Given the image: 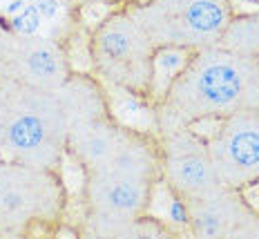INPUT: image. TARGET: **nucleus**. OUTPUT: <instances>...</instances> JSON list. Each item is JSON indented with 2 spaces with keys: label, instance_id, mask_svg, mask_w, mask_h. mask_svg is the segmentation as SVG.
I'll list each match as a JSON object with an SVG mask.
<instances>
[{
  "label": "nucleus",
  "instance_id": "obj_7",
  "mask_svg": "<svg viewBox=\"0 0 259 239\" xmlns=\"http://www.w3.org/2000/svg\"><path fill=\"white\" fill-rule=\"evenodd\" d=\"M69 41L18 31L0 20V76L31 88H61L72 76Z\"/></svg>",
  "mask_w": 259,
  "mask_h": 239
},
{
  "label": "nucleus",
  "instance_id": "obj_4",
  "mask_svg": "<svg viewBox=\"0 0 259 239\" xmlns=\"http://www.w3.org/2000/svg\"><path fill=\"white\" fill-rule=\"evenodd\" d=\"M90 72L145 107L154 103L156 54L159 45L134 14L132 0H118L90 29L88 41Z\"/></svg>",
  "mask_w": 259,
  "mask_h": 239
},
{
  "label": "nucleus",
  "instance_id": "obj_12",
  "mask_svg": "<svg viewBox=\"0 0 259 239\" xmlns=\"http://www.w3.org/2000/svg\"><path fill=\"white\" fill-rule=\"evenodd\" d=\"M58 3H63L65 7L69 9V12L78 14L80 9L90 7V5H94V3H110V0H58Z\"/></svg>",
  "mask_w": 259,
  "mask_h": 239
},
{
  "label": "nucleus",
  "instance_id": "obj_9",
  "mask_svg": "<svg viewBox=\"0 0 259 239\" xmlns=\"http://www.w3.org/2000/svg\"><path fill=\"white\" fill-rule=\"evenodd\" d=\"M208 148L219 181L235 190L259 183V105L244 107L217 121Z\"/></svg>",
  "mask_w": 259,
  "mask_h": 239
},
{
  "label": "nucleus",
  "instance_id": "obj_13",
  "mask_svg": "<svg viewBox=\"0 0 259 239\" xmlns=\"http://www.w3.org/2000/svg\"><path fill=\"white\" fill-rule=\"evenodd\" d=\"M7 94H9V81H5L3 76H0V121H3L5 105H7Z\"/></svg>",
  "mask_w": 259,
  "mask_h": 239
},
{
  "label": "nucleus",
  "instance_id": "obj_5",
  "mask_svg": "<svg viewBox=\"0 0 259 239\" xmlns=\"http://www.w3.org/2000/svg\"><path fill=\"white\" fill-rule=\"evenodd\" d=\"M69 213L63 170L0 156V237L56 235Z\"/></svg>",
  "mask_w": 259,
  "mask_h": 239
},
{
  "label": "nucleus",
  "instance_id": "obj_10",
  "mask_svg": "<svg viewBox=\"0 0 259 239\" xmlns=\"http://www.w3.org/2000/svg\"><path fill=\"white\" fill-rule=\"evenodd\" d=\"M183 226L192 237H259V208L244 190L221 186L206 197L179 204Z\"/></svg>",
  "mask_w": 259,
  "mask_h": 239
},
{
  "label": "nucleus",
  "instance_id": "obj_1",
  "mask_svg": "<svg viewBox=\"0 0 259 239\" xmlns=\"http://www.w3.org/2000/svg\"><path fill=\"white\" fill-rule=\"evenodd\" d=\"M80 228L90 237H161L177 235L150 215L163 186V152L154 130L123 123L116 143L101 164L80 172Z\"/></svg>",
  "mask_w": 259,
  "mask_h": 239
},
{
  "label": "nucleus",
  "instance_id": "obj_15",
  "mask_svg": "<svg viewBox=\"0 0 259 239\" xmlns=\"http://www.w3.org/2000/svg\"><path fill=\"white\" fill-rule=\"evenodd\" d=\"M246 3H252V5H259V0H246Z\"/></svg>",
  "mask_w": 259,
  "mask_h": 239
},
{
  "label": "nucleus",
  "instance_id": "obj_8",
  "mask_svg": "<svg viewBox=\"0 0 259 239\" xmlns=\"http://www.w3.org/2000/svg\"><path fill=\"white\" fill-rule=\"evenodd\" d=\"M163 152V186L177 204L206 197L224 183L210 156L208 139L194 128L181 126L159 132Z\"/></svg>",
  "mask_w": 259,
  "mask_h": 239
},
{
  "label": "nucleus",
  "instance_id": "obj_16",
  "mask_svg": "<svg viewBox=\"0 0 259 239\" xmlns=\"http://www.w3.org/2000/svg\"><path fill=\"white\" fill-rule=\"evenodd\" d=\"M112 3H118V0H110V5H112Z\"/></svg>",
  "mask_w": 259,
  "mask_h": 239
},
{
  "label": "nucleus",
  "instance_id": "obj_6",
  "mask_svg": "<svg viewBox=\"0 0 259 239\" xmlns=\"http://www.w3.org/2000/svg\"><path fill=\"white\" fill-rule=\"evenodd\" d=\"M132 7L159 50L188 52L219 45L237 14L233 0H132Z\"/></svg>",
  "mask_w": 259,
  "mask_h": 239
},
{
  "label": "nucleus",
  "instance_id": "obj_14",
  "mask_svg": "<svg viewBox=\"0 0 259 239\" xmlns=\"http://www.w3.org/2000/svg\"><path fill=\"white\" fill-rule=\"evenodd\" d=\"M252 65H255V72H257V78H259V56L252 61Z\"/></svg>",
  "mask_w": 259,
  "mask_h": 239
},
{
  "label": "nucleus",
  "instance_id": "obj_17",
  "mask_svg": "<svg viewBox=\"0 0 259 239\" xmlns=\"http://www.w3.org/2000/svg\"><path fill=\"white\" fill-rule=\"evenodd\" d=\"M0 156H3V154H0Z\"/></svg>",
  "mask_w": 259,
  "mask_h": 239
},
{
  "label": "nucleus",
  "instance_id": "obj_2",
  "mask_svg": "<svg viewBox=\"0 0 259 239\" xmlns=\"http://www.w3.org/2000/svg\"><path fill=\"white\" fill-rule=\"evenodd\" d=\"M114 112L105 83L92 72L74 69L61 88H31L9 81L0 121L5 159L63 170L69 132L83 121Z\"/></svg>",
  "mask_w": 259,
  "mask_h": 239
},
{
  "label": "nucleus",
  "instance_id": "obj_11",
  "mask_svg": "<svg viewBox=\"0 0 259 239\" xmlns=\"http://www.w3.org/2000/svg\"><path fill=\"white\" fill-rule=\"evenodd\" d=\"M219 45L255 61L259 56V12L235 14V18L226 27Z\"/></svg>",
  "mask_w": 259,
  "mask_h": 239
},
{
  "label": "nucleus",
  "instance_id": "obj_3",
  "mask_svg": "<svg viewBox=\"0 0 259 239\" xmlns=\"http://www.w3.org/2000/svg\"><path fill=\"white\" fill-rule=\"evenodd\" d=\"M252 105H259V78L252 61L224 45H212L190 54L150 112L159 134L181 126L217 123Z\"/></svg>",
  "mask_w": 259,
  "mask_h": 239
}]
</instances>
